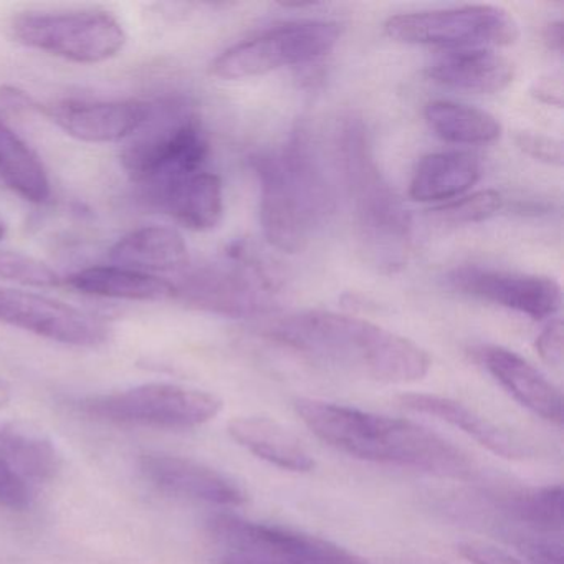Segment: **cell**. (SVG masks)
I'll return each instance as SVG.
<instances>
[{
  "mask_svg": "<svg viewBox=\"0 0 564 564\" xmlns=\"http://www.w3.org/2000/svg\"><path fill=\"white\" fill-rule=\"evenodd\" d=\"M265 335L316 361L386 384L421 381L431 369V356L417 343L355 316L292 313L272 319Z\"/></svg>",
  "mask_w": 564,
  "mask_h": 564,
  "instance_id": "cell-1",
  "label": "cell"
},
{
  "mask_svg": "<svg viewBox=\"0 0 564 564\" xmlns=\"http://www.w3.org/2000/svg\"><path fill=\"white\" fill-rule=\"evenodd\" d=\"M295 411L319 441L351 457L457 480L475 471L464 451L417 422L319 399H299Z\"/></svg>",
  "mask_w": 564,
  "mask_h": 564,
  "instance_id": "cell-2",
  "label": "cell"
},
{
  "mask_svg": "<svg viewBox=\"0 0 564 564\" xmlns=\"http://www.w3.org/2000/svg\"><path fill=\"white\" fill-rule=\"evenodd\" d=\"M260 186V223L267 240L283 252H302L335 213V194L305 134L250 161Z\"/></svg>",
  "mask_w": 564,
  "mask_h": 564,
  "instance_id": "cell-3",
  "label": "cell"
},
{
  "mask_svg": "<svg viewBox=\"0 0 564 564\" xmlns=\"http://www.w3.org/2000/svg\"><path fill=\"white\" fill-rule=\"evenodd\" d=\"M336 148L362 239L384 265H398L408 249L411 216L379 171L368 130L359 118L343 121Z\"/></svg>",
  "mask_w": 564,
  "mask_h": 564,
  "instance_id": "cell-4",
  "label": "cell"
},
{
  "mask_svg": "<svg viewBox=\"0 0 564 564\" xmlns=\"http://www.w3.org/2000/svg\"><path fill=\"white\" fill-rule=\"evenodd\" d=\"M121 163L144 197L204 171L209 140L196 110L186 98L153 104L147 123L130 138Z\"/></svg>",
  "mask_w": 564,
  "mask_h": 564,
  "instance_id": "cell-5",
  "label": "cell"
},
{
  "mask_svg": "<svg viewBox=\"0 0 564 564\" xmlns=\"http://www.w3.org/2000/svg\"><path fill=\"white\" fill-rule=\"evenodd\" d=\"M180 276L177 299L204 312L252 318L267 315L275 303V279L243 243L230 247L226 262L187 269Z\"/></svg>",
  "mask_w": 564,
  "mask_h": 564,
  "instance_id": "cell-6",
  "label": "cell"
},
{
  "mask_svg": "<svg viewBox=\"0 0 564 564\" xmlns=\"http://www.w3.org/2000/svg\"><path fill=\"white\" fill-rule=\"evenodd\" d=\"M11 34L18 44L74 64L110 61L123 51L127 32L104 11L39 12L19 15Z\"/></svg>",
  "mask_w": 564,
  "mask_h": 564,
  "instance_id": "cell-7",
  "label": "cell"
},
{
  "mask_svg": "<svg viewBox=\"0 0 564 564\" xmlns=\"http://www.w3.org/2000/svg\"><path fill=\"white\" fill-rule=\"evenodd\" d=\"M386 32L402 44L448 51L510 47L520 39V25L513 15L490 4L394 15L386 22Z\"/></svg>",
  "mask_w": 564,
  "mask_h": 564,
  "instance_id": "cell-8",
  "label": "cell"
},
{
  "mask_svg": "<svg viewBox=\"0 0 564 564\" xmlns=\"http://www.w3.org/2000/svg\"><path fill=\"white\" fill-rule=\"evenodd\" d=\"M82 411L100 421L158 429H191L206 424L223 411L213 392L166 382H151L82 402Z\"/></svg>",
  "mask_w": 564,
  "mask_h": 564,
  "instance_id": "cell-9",
  "label": "cell"
},
{
  "mask_svg": "<svg viewBox=\"0 0 564 564\" xmlns=\"http://www.w3.org/2000/svg\"><path fill=\"white\" fill-rule=\"evenodd\" d=\"M339 34V25L328 21L275 25L227 48L210 65V74L223 80H240L308 64L328 55L338 44Z\"/></svg>",
  "mask_w": 564,
  "mask_h": 564,
  "instance_id": "cell-10",
  "label": "cell"
},
{
  "mask_svg": "<svg viewBox=\"0 0 564 564\" xmlns=\"http://www.w3.org/2000/svg\"><path fill=\"white\" fill-rule=\"evenodd\" d=\"M209 531L226 550L253 551L279 564H369L332 541L237 514H216L209 521Z\"/></svg>",
  "mask_w": 564,
  "mask_h": 564,
  "instance_id": "cell-11",
  "label": "cell"
},
{
  "mask_svg": "<svg viewBox=\"0 0 564 564\" xmlns=\"http://www.w3.org/2000/svg\"><path fill=\"white\" fill-rule=\"evenodd\" d=\"M0 323L78 348H94L108 338L107 325L97 316L61 300L9 286H0Z\"/></svg>",
  "mask_w": 564,
  "mask_h": 564,
  "instance_id": "cell-12",
  "label": "cell"
},
{
  "mask_svg": "<svg viewBox=\"0 0 564 564\" xmlns=\"http://www.w3.org/2000/svg\"><path fill=\"white\" fill-rule=\"evenodd\" d=\"M447 282L464 295L513 310L533 319L551 318L563 305L561 285L551 276L467 265L452 270Z\"/></svg>",
  "mask_w": 564,
  "mask_h": 564,
  "instance_id": "cell-13",
  "label": "cell"
},
{
  "mask_svg": "<svg viewBox=\"0 0 564 564\" xmlns=\"http://www.w3.org/2000/svg\"><path fill=\"white\" fill-rule=\"evenodd\" d=\"M39 110L68 137L84 143L107 144L130 140L151 117L153 104L141 100H65L45 105Z\"/></svg>",
  "mask_w": 564,
  "mask_h": 564,
  "instance_id": "cell-14",
  "label": "cell"
},
{
  "mask_svg": "<svg viewBox=\"0 0 564 564\" xmlns=\"http://www.w3.org/2000/svg\"><path fill=\"white\" fill-rule=\"evenodd\" d=\"M144 477L166 494L217 507H240L247 495L239 484L216 468L176 455L150 454L140 460Z\"/></svg>",
  "mask_w": 564,
  "mask_h": 564,
  "instance_id": "cell-15",
  "label": "cell"
},
{
  "mask_svg": "<svg viewBox=\"0 0 564 564\" xmlns=\"http://www.w3.org/2000/svg\"><path fill=\"white\" fill-rule=\"evenodd\" d=\"M478 359L514 401L551 424H563L560 389L530 361L501 346H484Z\"/></svg>",
  "mask_w": 564,
  "mask_h": 564,
  "instance_id": "cell-16",
  "label": "cell"
},
{
  "mask_svg": "<svg viewBox=\"0 0 564 564\" xmlns=\"http://www.w3.org/2000/svg\"><path fill=\"white\" fill-rule=\"evenodd\" d=\"M399 404L409 411L432 415L438 421L460 429L462 432L477 441L481 447L488 448L498 457L508 458V460H524L533 455V448L520 435L495 424L490 419L484 417L474 409L455 401V399L409 392V394L399 395Z\"/></svg>",
  "mask_w": 564,
  "mask_h": 564,
  "instance_id": "cell-17",
  "label": "cell"
},
{
  "mask_svg": "<svg viewBox=\"0 0 564 564\" xmlns=\"http://www.w3.org/2000/svg\"><path fill=\"white\" fill-rule=\"evenodd\" d=\"M427 75L435 84L452 90L491 95L510 87L514 65L491 48H465L442 55L427 68Z\"/></svg>",
  "mask_w": 564,
  "mask_h": 564,
  "instance_id": "cell-18",
  "label": "cell"
},
{
  "mask_svg": "<svg viewBox=\"0 0 564 564\" xmlns=\"http://www.w3.org/2000/svg\"><path fill=\"white\" fill-rule=\"evenodd\" d=\"M111 265L158 276L186 272L191 265L186 240L173 227L148 226L121 237L110 249Z\"/></svg>",
  "mask_w": 564,
  "mask_h": 564,
  "instance_id": "cell-19",
  "label": "cell"
},
{
  "mask_svg": "<svg viewBox=\"0 0 564 564\" xmlns=\"http://www.w3.org/2000/svg\"><path fill=\"white\" fill-rule=\"evenodd\" d=\"M147 199L181 226L197 232L214 229L223 219V181L206 171L176 181Z\"/></svg>",
  "mask_w": 564,
  "mask_h": 564,
  "instance_id": "cell-20",
  "label": "cell"
},
{
  "mask_svg": "<svg viewBox=\"0 0 564 564\" xmlns=\"http://www.w3.org/2000/svg\"><path fill=\"white\" fill-rule=\"evenodd\" d=\"M230 437L243 448L283 470L312 471L315 458L303 447L302 442L273 419L262 415H243L227 425Z\"/></svg>",
  "mask_w": 564,
  "mask_h": 564,
  "instance_id": "cell-21",
  "label": "cell"
},
{
  "mask_svg": "<svg viewBox=\"0 0 564 564\" xmlns=\"http://www.w3.org/2000/svg\"><path fill=\"white\" fill-rule=\"evenodd\" d=\"M67 285L84 295L128 302H164L176 296L170 280L118 265L88 267L68 276Z\"/></svg>",
  "mask_w": 564,
  "mask_h": 564,
  "instance_id": "cell-22",
  "label": "cell"
},
{
  "mask_svg": "<svg viewBox=\"0 0 564 564\" xmlns=\"http://www.w3.org/2000/svg\"><path fill=\"white\" fill-rule=\"evenodd\" d=\"M481 164L474 154L460 151L427 154L415 167L409 196L419 203H438L467 193L478 183Z\"/></svg>",
  "mask_w": 564,
  "mask_h": 564,
  "instance_id": "cell-23",
  "label": "cell"
},
{
  "mask_svg": "<svg viewBox=\"0 0 564 564\" xmlns=\"http://www.w3.org/2000/svg\"><path fill=\"white\" fill-rule=\"evenodd\" d=\"M0 180L12 193L32 204H44L52 194L47 170L35 151L0 120Z\"/></svg>",
  "mask_w": 564,
  "mask_h": 564,
  "instance_id": "cell-24",
  "label": "cell"
},
{
  "mask_svg": "<svg viewBox=\"0 0 564 564\" xmlns=\"http://www.w3.org/2000/svg\"><path fill=\"white\" fill-rule=\"evenodd\" d=\"M425 121L435 137L454 144H488L501 137L500 121L470 105L435 100L424 110Z\"/></svg>",
  "mask_w": 564,
  "mask_h": 564,
  "instance_id": "cell-25",
  "label": "cell"
},
{
  "mask_svg": "<svg viewBox=\"0 0 564 564\" xmlns=\"http://www.w3.org/2000/svg\"><path fill=\"white\" fill-rule=\"evenodd\" d=\"M0 458L25 480H51L61 468V457L51 441L6 422H0Z\"/></svg>",
  "mask_w": 564,
  "mask_h": 564,
  "instance_id": "cell-26",
  "label": "cell"
},
{
  "mask_svg": "<svg viewBox=\"0 0 564 564\" xmlns=\"http://www.w3.org/2000/svg\"><path fill=\"white\" fill-rule=\"evenodd\" d=\"M501 511L533 528L541 533L563 531V487L544 485V487L520 488L498 498Z\"/></svg>",
  "mask_w": 564,
  "mask_h": 564,
  "instance_id": "cell-27",
  "label": "cell"
},
{
  "mask_svg": "<svg viewBox=\"0 0 564 564\" xmlns=\"http://www.w3.org/2000/svg\"><path fill=\"white\" fill-rule=\"evenodd\" d=\"M503 207V197L494 189L478 191L471 196L462 197L454 203L444 204L431 210V217L435 223L448 224V226H465V224L484 223Z\"/></svg>",
  "mask_w": 564,
  "mask_h": 564,
  "instance_id": "cell-28",
  "label": "cell"
},
{
  "mask_svg": "<svg viewBox=\"0 0 564 564\" xmlns=\"http://www.w3.org/2000/svg\"><path fill=\"white\" fill-rule=\"evenodd\" d=\"M0 279L37 289H54L62 279L47 263L21 252L0 250Z\"/></svg>",
  "mask_w": 564,
  "mask_h": 564,
  "instance_id": "cell-29",
  "label": "cell"
},
{
  "mask_svg": "<svg viewBox=\"0 0 564 564\" xmlns=\"http://www.w3.org/2000/svg\"><path fill=\"white\" fill-rule=\"evenodd\" d=\"M514 141H517V147L533 160L551 164V166L563 164V144L554 138L531 133V131H520L514 137Z\"/></svg>",
  "mask_w": 564,
  "mask_h": 564,
  "instance_id": "cell-30",
  "label": "cell"
},
{
  "mask_svg": "<svg viewBox=\"0 0 564 564\" xmlns=\"http://www.w3.org/2000/svg\"><path fill=\"white\" fill-rule=\"evenodd\" d=\"M31 505L28 480L0 458V507L24 510Z\"/></svg>",
  "mask_w": 564,
  "mask_h": 564,
  "instance_id": "cell-31",
  "label": "cell"
},
{
  "mask_svg": "<svg viewBox=\"0 0 564 564\" xmlns=\"http://www.w3.org/2000/svg\"><path fill=\"white\" fill-rule=\"evenodd\" d=\"M538 355L546 365L560 368L563 365V322L551 319L534 343Z\"/></svg>",
  "mask_w": 564,
  "mask_h": 564,
  "instance_id": "cell-32",
  "label": "cell"
},
{
  "mask_svg": "<svg viewBox=\"0 0 564 564\" xmlns=\"http://www.w3.org/2000/svg\"><path fill=\"white\" fill-rule=\"evenodd\" d=\"M458 551L470 564H527L513 554L484 541H465L458 546Z\"/></svg>",
  "mask_w": 564,
  "mask_h": 564,
  "instance_id": "cell-33",
  "label": "cell"
},
{
  "mask_svg": "<svg viewBox=\"0 0 564 564\" xmlns=\"http://www.w3.org/2000/svg\"><path fill=\"white\" fill-rule=\"evenodd\" d=\"M518 547L533 564H563V546L546 538L521 536Z\"/></svg>",
  "mask_w": 564,
  "mask_h": 564,
  "instance_id": "cell-34",
  "label": "cell"
},
{
  "mask_svg": "<svg viewBox=\"0 0 564 564\" xmlns=\"http://www.w3.org/2000/svg\"><path fill=\"white\" fill-rule=\"evenodd\" d=\"M531 95L541 104L561 108L563 105V77L561 75H547L534 82Z\"/></svg>",
  "mask_w": 564,
  "mask_h": 564,
  "instance_id": "cell-35",
  "label": "cell"
},
{
  "mask_svg": "<svg viewBox=\"0 0 564 564\" xmlns=\"http://www.w3.org/2000/svg\"><path fill=\"white\" fill-rule=\"evenodd\" d=\"M217 564H279L263 554L253 553V551L226 550Z\"/></svg>",
  "mask_w": 564,
  "mask_h": 564,
  "instance_id": "cell-36",
  "label": "cell"
},
{
  "mask_svg": "<svg viewBox=\"0 0 564 564\" xmlns=\"http://www.w3.org/2000/svg\"><path fill=\"white\" fill-rule=\"evenodd\" d=\"M544 39H546L547 44L553 51L560 52L563 51V39H564V28L563 22L557 21L553 22L550 28L546 29V34H544Z\"/></svg>",
  "mask_w": 564,
  "mask_h": 564,
  "instance_id": "cell-37",
  "label": "cell"
},
{
  "mask_svg": "<svg viewBox=\"0 0 564 564\" xmlns=\"http://www.w3.org/2000/svg\"><path fill=\"white\" fill-rule=\"evenodd\" d=\"M11 388L6 379L0 378V409L6 408L11 402Z\"/></svg>",
  "mask_w": 564,
  "mask_h": 564,
  "instance_id": "cell-38",
  "label": "cell"
},
{
  "mask_svg": "<svg viewBox=\"0 0 564 564\" xmlns=\"http://www.w3.org/2000/svg\"><path fill=\"white\" fill-rule=\"evenodd\" d=\"M6 236H8V227L0 220V242L6 239Z\"/></svg>",
  "mask_w": 564,
  "mask_h": 564,
  "instance_id": "cell-39",
  "label": "cell"
}]
</instances>
